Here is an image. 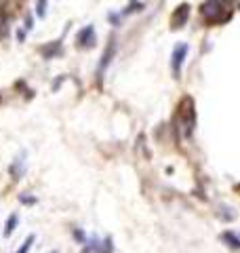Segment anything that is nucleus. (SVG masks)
I'll list each match as a JSON object with an SVG mask.
<instances>
[{"label":"nucleus","instance_id":"1","mask_svg":"<svg viewBox=\"0 0 240 253\" xmlns=\"http://www.w3.org/2000/svg\"><path fill=\"white\" fill-rule=\"evenodd\" d=\"M196 126V110H194V101L186 97L179 104V133L183 137H192Z\"/></svg>","mask_w":240,"mask_h":253},{"label":"nucleus","instance_id":"2","mask_svg":"<svg viewBox=\"0 0 240 253\" xmlns=\"http://www.w3.org/2000/svg\"><path fill=\"white\" fill-rule=\"evenodd\" d=\"M200 13H202V17L209 21V23H223L232 17V13H226L223 11V4L215 2V0H209V2H204L200 6Z\"/></svg>","mask_w":240,"mask_h":253},{"label":"nucleus","instance_id":"3","mask_svg":"<svg viewBox=\"0 0 240 253\" xmlns=\"http://www.w3.org/2000/svg\"><path fill=\"white\" fill-rule=\"evenodd\" d=\"M84 253H114V245H112V236H91L84 243Z\"/></svg>","mask_w":240,"mask_h":253},{"label":"nucleus","instance_id":"4","mask_svg":"<svg viewBox=\"0 0 240 253\" xmlns=\"http://www.w3.org/2000/svg\"><path fill=\"white\" fill-rule=\"evenodd\" d=\"M186 55H188V44L186 42H181V44L175 46L173 59H171V68H173L175 78H179V72H181V66H183V59H186Z\"/></svg>","mask_w":240,"mask_h":253},{"label":"nucleus","instance_id":"5","mask_svg":"<svg viewBox=\"0 0 240 253\" xmlns=\"http://www.w3.org/2000/svg\"><path fill=\"white\" fill-rule=\"evenodd\" d=\"M76 41H78V46H82V49H89V46H93L95 44V28L93 26L82 28L78 32Z\"/></svg>","mask_w":240,"mask_h":253},{"label":"nucleus","instance_id":"6","mask_svg":"<svg viewBox=\"0 0 240 253\" xmlns=\"http://www.w3.org/2000/svg\"><path fill=\"white\" fill-rule=\"evenodd\" d=\"M188 17H190V4H181V6H177V9H175V13H173L171 26H173L175 30L181 28V26H186Z\"/></svg>","mask_w":240,"mask_h":253},{"label":"nucleus","instance_id":"7","mask_svg":"<svg viewBox=\"0 0 240 253\" xmlns=\"http://www.w3.org/2000/svg\"><path fill=\"white\" fill-rule=\"evenodd\" d=\"M221 241L226 243L230 249L240 251V234H238V232H234V230H226V232H221Z\"/></svg>","mask_w":240,"mask_h":253},{"label":"nucleus","instance_id":"8","mask_svg":"<svg viewBox=\"0 0 240 253\" xmlns=\"http://www.w3.org/2000/svg\"><path fill=\"white\" fill-rule=\"evenodd\" d=\"M114 53H116V41L112 38L110 44H108V49L103 51V57H101V63H99V74L110 66V61H112V57H114Z\"/></svg>","mask_w":240,"mask_h":253},{"label":"nucleus","instance_id":"9","mask_svg":"<svg viewBox=\"0 0 240 253\" xmlns=\"http://www.w3.org/2000/svg\"><path fill=\"white\" fill-rule=\"evenodd\" d=\"M17 224H19V217H17V213H11L9 215V219H6V224H4V236H11L13 232H15V228H17Z\"/></svg>","mask_w":240,"mask_h":253},{"label":"nucleus","instance_id":"10","mask_svg":"<svg viewBox=\"0 0 240 253\" xmlns=\"http://www.w3.org/2000/svg\"><path fill=\"white\" fill-rule=\"evenodd\" d=\"M59 49H61V42H59V41H53L49 46H42V49H40V53H42L46 59H51L55 53H59Z\"/></svg>","mask_w":240,"mask_h":253},{"label":"nucleus","instance_id":"11","mask_svg":"<svg viewBox=\"0 0 240 253\" xmlns=\"http://www.w3.org/2000/svg\"><path fill=\"white\" fill-rule=\"evenodd\" d=\"M11 175H13V179H19L21 175H23V161H21V156L19 158H15V163L11 165Z\"/></svg>","mask_w":240,"mask_h":253},{"label":"nucleus","instance_id":"12","mask_svg":"<svg viewBox=\"0 0 240 253\" xmlns=\"http://www.w3.org/2000/svg\"><path fill=\"white\" fill-rule=\"evenodd\" d=\"M34 241H36V236H34V234H28V239L21 243V247L15 251V253H30V249H32V245H34Z\"/></svg>","mask_w":240,"mask_h":253},{"label":"nucleus","instance_id":"13","mask_svg":"<svg viewBox=\"0 0 240 253\" xmlns=\"http://www.w3.org/2000/svg\"><path fill=\"white\" fill-rule=\"evenodd\" d=\"M36 15H38L40 19L46 17V0H38V4H36Z\"/></svg>","mask_w":240,"mask_h":253},{"label":"nucleus","instance_id":"14","mask_svg":"<svg viewBox=\"0 0 240 253\" xmlns=\"http://www.w3.org/2000/svg\"><path fill=\"white\" fill-rule=\"evenodd\" d=\"M72 234H74V239H76L80 245H84V243H86V234H84L82 230H78V228H74V230H72Z\"/></svg>","mask_w":240,"mask_h":253},{"label":"nucleus","instance_id":"15","mask_svg":"<svg viewBox=\"0 0 240 253\" xmlns=\"http://www.w3.org/2000/svg\"><path fill=\"white\" fill-rule=\"evenodd\" d=\"M19 203H23V205H34L36 199H34V196H30V194H21L19 196Z\"/></svg>","mask_w":240,"mask_h":253},{"label":"nucleus","instance_id":"16","mask_svg":"<svg viewBox=\"0 0 240 253\" xmlns=\"http://www.w3.org/2000/svg\"><path fill=\"white\" fill-rule=\"evenodd\" d=\"M17 38H19V41H23V38H26V32L19 30V32H17Z\"/></svg>","mask_w":240,"mask_h":253},{"label":"nucleus","instance_id":"17","mask_svg":"<svg viewBox=\"0 0 240 253\" xmlns=\"http://www.w3.org/2000/svg\"><path fill=\"white\" fill-rule=\"evenodd\" d=\"M215 2H219V4H228V2H232V0H215Z\"/></svg>","mask_w":240,"mask_h":253},{"label":"nucleus","instance_id":"18","mask_svg":"<svg viewBox=\"0 0 240 253\" xmlns=\"http://www.w3.org/2000/svg\"><path fill=\"white\" fill-rule=\"evenodd\" d=\"M49 253H59V251H49Z\"/></svg>","mask_w":240,"mask_h":253}]
</instances>
